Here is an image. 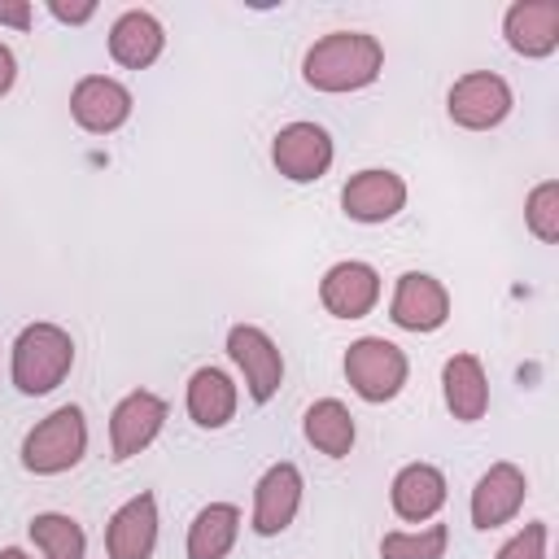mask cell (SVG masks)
Wrapping results in <instances>:
<instances>
[{
	"mask_svg": "<svg viewBox=\"0 0 559 559\" xmlns=\"http://www.w3.org/2000/svg\"><path fill=\"white\" fill-rule=\"evenodd\" d=\"M384 70V48L367 31H332L310 44L301 61V79L314 92L341 96V92H362L380 79Z\"/></svg>",
	"mask_w": 559,
	"mask_h": 559,
	"instance_id": "1",
	"label": "cell"
},
{
	"mask_svg": "<svg viewBox=\"0 0 559 559\" xmlns=\"http://www.w3.org/2000/svg\"><path fill=\"white\" fill-rule=\"evenodd\" d=\"M74 367V341L61 323H26L13 341V362L9 376L17 384V393L26 397H44L52 393Z\"/></svg>",
	"mask_w": 559,
	"mask_h": 559,
	"instance_id": "2",
	"label": "cell"
},
{
	"mask_svg": "<svg viewBox=\"0 0 559 559\" xmlns=\"http://www.w3.org/2000/svg\"><path fill=\"white\" fill-rule=\"evenodd\" d=\"M83 454H87V419H83V406L74 402L57 406L22 437V467L31 476H61L79 467Z\"/></svg>",
	"mask_w": 559,
	"mask_h": 559,
	"instance_id": "3",
	"label": "cell"
},
{
	"mask_svg": "<svg viewBox=\"0 0 559 559\" xmlns=\"http://www.w3.org/2000/svg\"><path fill=\"white\" fill-rule=\"evenodd\" d=\"M406 376H411V362H406V349L384 341V336H358L349 341L345 349V380L349 389L380 406V402H393L402 389H406Z\"/></svg>",
	"mask_w": 559,
	"mask_h": 559,
	"instance_id": "4",
	"label": "cell"
},
{
	"mask_svg": "<svg viewBox=\"0 0 559 559\" xmlns=\"http://www.w3.org/2000/svg\"><path fill=\"white\" fill-rule=\"evenodd\" d=\"M227 358L245 376V393L258 406H266L280 393V384H284V354H280V345L271 341L266 328H258V323H231L227 328Z\"/></svg>",
	"mask_w": 559,
	"mask_h": 559,
	"instance_id": "5",
	"label": "cell"
},
{
	"mask_svg": "<svg viewBox=\"0 0 559 559\" xmlns=\"http://www.w3.org/2000/svg\"><path fill=\"white\" fill-rule=\"evenodd\" d=\"M511 105H515L511 83L493 70H472V74L454 79V87L445 96V114L463 131H493L498 122H507Z\"/></svg>",
	"mask_w": 559,
	"mask_h": 559,
	"instance_id": "6",
	"label": "cell"
},
{
	"mask_svg": "<svg viewBox=\"0 0 559 559\" xmlns=\"http://www.w3.org/2000/svg\"><path fill=\"white\" fill-rule=\"evenodd\" d=\"M271 162L288 183H319L336 162V144L319 122H288L271 140Z\"/></svg>",
	"mask_w": 559,
	"mask_h": 559,
	"instance_id": "7",
	"label": "cell"
},
{
	"mask_svg": "<svg viewBox=\"0 0 559 559\" xmlns=\"http://www.w3.org/2000/svg\"><path fill=\"white\" fill-rule=\"evenodd\" d=\"M162 428H166V397H157L148 389H135L109 415V454L118 463H127V459L144 454L162 437Z\"/></svg>",
	"mask_w": 559,
	"mask_h": 559,
	"instance_id": "8",
	"label": "cell"
},
{
	"mask_svg": "<svg viewBox=\"0 0 559 559\" xmlns=\"http://www.w3.org/2000/svg\"><path fill=\"white\" fill-rule=\"evenodd\" d=\"M301 489H306V480H301L297 463H288V459L271 463L253 485V520H249L253 533L258 537H280L301 511Z\"/></svg>",
	"mask_w": 559,
	"mask_h": 559,
	"instance_id": "9",
	"label": "cell"
},
{
	"mask_svg": "<svg viewBox=\"0 0 559 559\" xmlns=\"http://www.w3.org/2000/svg\"><path fill=\"white\" fill-rule=\"evenodd\" d=\"M131 109H135L131 87L109 79V74H83L70 92V118L87 135H114L131 118Z\"/></svg>",
	"mask_w": 559,
	"mask_h": 559,
	"instance_id": "10",
	"label": "cell"
},
{
	"mask_svg": "<svg viewBox=\"0 0 559 559\" xmlns=\"http://www.w3.org/2000/svg\"><path fill=\"white\" fill-rule=\"evenodd\" d=\"M341 210L354 223H389L406 210V179L389 166H367L341 188Z\"/></svg>",
	"mask_w": 559,
	"mask_h": 559,
	"instance_id": "11",
	"label": "cell"
},
{
	"mask_svg": "<svg viewBox=\"0 0 559 559\" xmlns=\"http://www.w3.org/2000/svg\"><path fill=\"white\" fill-rule=\"evenodd\" d=\"M389 319L406 332H437L450 319V293L437 275L428 271H406L393 284V301H389Z\"/></svg>",
	"mask_w": 559,
	"mask_h": 559,
	"instance_id": "12",
	"label": "cell"
},
{
	"mask_svg": "<svg viewBox=\"0 0 559 559\" xmlns=\"http://www.w3.org/2000/svg\"><path fill=\"white\" fill-rule=\"evenodd\" d=\"M319 301L332 319H362L380 301V271L371 262H358V258L336 262L319 280Z\"/></svg>",
	"mask_w": 559,
	"mask_h": 559,
	"instance_id": "13",
	"label": "cell"
},
{
	"mask_svg": "<svg viewBox=\"0 0 559 559\" xmlns=\"http://www.w3.org/2000/svg\"><path fill=\"white\" fill-rule=\"evenodd\" d=\"M502 39L524 61L550 57L559 48V0H515L502 13Z\"/></svg>",
	"mask_w": 559,
	"mask_h": 559,
	"instance_id": "14",
	"label": "cell"
},
{
	"mask_svg": "<svg viewBox=\"0 0 559 559\" xmlns=\"http://www.w3.org/2000/svg\"><path fill=\"white\" fill-rule=\"evenodd\" d=\"M524 498H528V476L507 459L489 463V472L472 485V524L485 528V533L502 528V524H511L520 515Z\"/></svg>",
	"mask_w": 559,
	"mask_h": 559,
	"instance_id": "15",
	"label": "cell"
},
{
	"mask_svg": "<svg viewBox=\"0 0 559 559\" xmlns=\"http://www.w3.org/2000/svg\"><path fill=\"white\" fill-rule=\"evenodd\" d=\"M445 498H450V485H445V472L437 463H406L393 476V485H389L393 515L406 520V524L437 520V511L445 507Z\"/></svg>",
	"mask_w": 559,
	"mask_h": 559,
	"instance_id": "16",
	"label": "cell"
},
{
	"mask_svg": "<svg viewBox=\"0 0 559 559\" xmlns=\"http://www.w3.org/2000/svg\"><path fill=\"white\" fill-rule=\"evenodd\" d=\"M105 550L109 559H153L157 550V498L153 493H135L109 515Z\"/></svg>",
	"mask_w": 559,
	"mask_h": 559,
	"instance_id": "17",
	"label": "cell"
},
{
	"mask_svg": "<svg viewBox=\"0 0 559 559\" xmlns=\"http://www.w3.org/2000/svg\"><path fill=\"white\" fill-rule=\"evenodd\" d=\"M166 48V26L148 9H127L109 26V57L122 70H148Z\"/></svg>",
	"mask_w": 559,
	"mask_h": 559,
	"instance_id": "18",
	"label": "cell"
},
{
	"mask_svg": "<svg viewBox=\"0 0 559 559\" xmlns=\"http://www.w3.org/2000/svg\"><path fill=\"white\" fill-rule=\"evenodd\" d=\"M441 397L459 424H476L489 411V376L476 354H450L441 367Z\"/></svg>",
	"mask_w": 559,
	"mask_h": 559,
	"instance_id": "19",
	"label": "cell"
},
{
	"mask_svg": "<svg viewBox=\"0 0 559 559\" xmlns=\"http://www.w3.org/2000/svg\"><path fill=\"white\" fill-rule=\"evenodd\" d=\"M188 415L197 428H227L236 419V406H240V389L236 380L223 371V367H197L188 376Z\"/></svg>",
	"mask_w": 559,
	"mask_h": 559,
	"instance_id": "20",
	"label": "cell"
},
{
	"mask_svg": "<svg viewBox=\"0 0 559 559\" xmlns=\"http://www.w3.org/2000/svg\"><path fill=\"white\" fill-rule=\"evenodd\" d=\"M240 537V507L210 502L188 524V559H227Z\"/></svg>",
	"mask_w": 559,
	"mask_h": 559,
	"instance_id": "21",
	"label": "cell"
},
{
	"mask_svg": "<svg viewBox=\"0 0 559 559\" xmlns=\"http://www.w3.org/2000/svg\"><path fill=\"white\" fill-rule=\"evenodd\" d=\"M301 432H306V441H310L319 454H328V459H345V454L354 450V437H358L354 415H349V406H345L341 397H319V402L301 415Z\"/></svg>",
	"mask_w": 559,
	"mask_h": 559,
	"instance_id": "22",
	"label": "cell"
},
{
	"mask_svg": "<svg viewBox=\"0 0 559 559\" xmlns=\"http://www.w3.org/2000/svg\"><path fill=\"white\" fill-rule=\"evenodd\" d=\"M35 550L44 559H87V533L74 515L66 511H39L31 524H26Z\"/></svg>",
	"mask_w": 559,
	"mask_h": 559,
	"instance_id": "23",
	"label": "cell"
},
{
	"mask_svg": "<svg viewBox=\"0 0 559 559\" xmlns=\"http://www.w3.org/2000/svg\"><path fill=\"white\" fill-rule=\"evenodd\" d=\"M445 550H450L445 524H419L380 537V559H445Z\"/></svg>",
	"mask_w": 559,
	"mask_h": 559,
	"instance_id": "24",
	"label": "cell"
},
{
	"mask_svg": "<svg viewBox=\"0 0 559 559\" xmlns=\"http://www.w3.org/2000/svg\"><path fill=\"white\" fill-rule=\"evenodd\" d=\"M524 227H528L542 245H555V240H559V179H542V183L524 197Z\"/></svg>",
	"mask_w": 559,
	"mask_h": 559,
	"instance_id": "25",
	"label": "cell"
},
{
	"mask_svg": "<svg viewBox=\"0 0 559 559\" xmlns=\"http://www.w3.org/2000/svg\"><path fill=\"white\" fill-rule=\"evenodd\" d=\"M546 542H550V524L546 520H533L511 542H502V550L493 559H546Z\"/></svg>",
	"mask_w": 559,
	"mask_h": 559,
	"instance_id": "26",
	"label": "cell"
},
{
	"mask_svg": "<svg viewBox=\"0 0 559 559\" xmlns=\"http://www.w3.org/2000/svg\"><path fill=\"white\" fill-rule=\"evenodd\" d=\"M48 13L61 22V26H83L96 17V0H83V4H61V0H48Z\"/></svg>",
	"mask_w": 559,
	"mask_h": 559,
	"instance_id": "27",
	"label": "cell"
},
{
	"mask_svg": "<svg viewBox=\"0 0 559 559\" xmlns=\"http://www.w3.org/2000/svg\"><path fill=\"white\" fill-rule=\"evenodd\" d=\"M35 22V9L31 0H0V26H13V31H31Z\"/></svg>",
	"mask_w": 559,
	"mask_h": 559,
	"instance_id": "28",
	"label": "cell"
},
{
	"mask_svg": "<svg viewBox=\"0 0 559 559\" xmlns=\"http://www.w3.org/2000/svg\"><path fill=\"white\" fill-rule=\"evenodd\" d=\"M13 83H17V57L9 44H0V96H9Z\"/></svg>",
	"mask_w": 559,
	"mask_h": 559,
	"instance_id": "29",
	"label": "cell"
},
{
	"mask_svg": "<svg viewBox=\"0 0 559 559\" xmlns=\"http://www.w3.org/2000/svg\"><path fill=\"white\" fill-rule=\"evenodd\" d=\"M0 559H31V555H26L22 546H4V550H0Z\"/></svg>",
	"mask_w": 559,
	"mask_h": 559,
	"instance_id": "30",
	"label": "cell"
}]
</instances>
